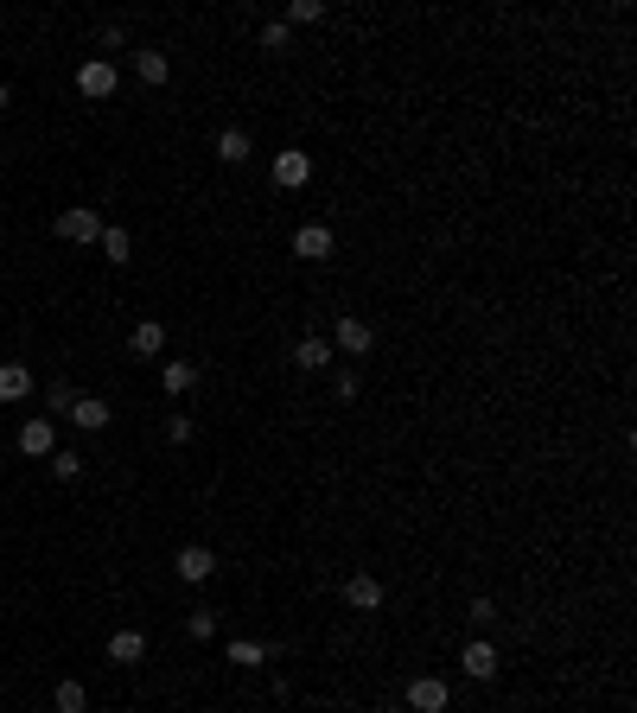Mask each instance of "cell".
<instances>
[{
	"instance_id": "484cf974",
	"label": "cell",
	"mask_w": 637,
	"mask_h": 713,
	"mask_svg": "<svg viewBox=\"0 0 637 713\" xmlns=\"http://www.w3.org/2000/svg\"><path fill=\"white\" fill-rule=\"evenodd\" d=\"M287 45H294V32H287L281 20H274V26H262V51H287Z\"/></svg>"
},
{
	"instance_id": "4dcf8cb0",
	"label": "cell",
	"mask_w": 637,
	"mask_h": 713,
	"mask_svg": "<svg viewBox=\"0 0 637 713\" xmlns=\"http://www.w3.org/2000/svg\"><path fill=\"white\" fill-rule=\"evenodd\" d=\"M0 109H13V90H7V83H0Z\"/></svg>"
},
{
	"instance_id": "1f68e13d",
	"label": "cell",
	"mask_w": 637,
	"mask_h": 713,
	"mask_svg": "<svg viewBox=\"0 0 637 713\" xmlns=\"http://www.w3.org/2000/svg\"><path fill=\"white\" fill-rule=\"evenodd\" d=\"M90 713H96V707H90Z\"/></svg>"
},
{
	"instance_id": "7a4b0ae2",
	"label": "cell",
	"mask_w": 637,
	"mask_h": 713,
	"mask_svg": "<svg viewBox=\"0 0 637 713\" xmlns=\"http://www.w3.org/2000/svg\"><path fill=\"white\" fill-rule=\"evenodd\" d=\"M58 236L64 242H96L102 236V211H96V204H64V211H58Z\"/></svg>"
},
{
	"instance_id": "277c9868",
	"label": "cell",
	"mask_w": 637,
	"mask_h": 713,
	"mask_svg": "<svg viewBox=\"0 0 637 713\" xmlns=\"http://www.w3.org/2000/svg\"><path fill=\"white\" fill-rule=\"evenodd\" d=\"M115 83H122V77H115V64H109V58H83V64H77V90L90 96V102L115 96Z\"/></svg>"
},
{
	"instance_id": "8fae6325",
	"label": "cell",
	"mask_w": 637,
	"mask_h": 713,
	"mask_svg": "<svg viewBox=\"0 0 637 713\" xmlns=\"http://www.w3.org/2000/svg\"><path fill=\"white\" fill-rule=\"evenodd\" d=\"M64 421H77V427H90V433H102V427L115 421V408L102 402V395H77V402H71V414H64Z\"/></svg>"
},
{
	"instance_id": "7402d4cb",
	"label": "cell",
	"mask_w": 637,
	"mask_h": 713,
	"mask_svg": "<svg viewBox=\"0 0 637 713\" xmlns=\"http://www.w3.org/2000/svg\"><path fill=\"white\" fill-rule=\"evenodd\" d=\"M313 20H325V7H319V0H294V7H287V32H294V26H313Z\"/></svg>"
},
{
	"instance_id": "cb8c5ba5",
	"label": "cell",
	"mask_w": 637,
	"mask_h": 713,
	"mask_svg": "<svg viewBox=\"0 0 637 713\" xmlns=\"http://www.w3.org/2000/svg\"><path fill=\"white\" fill-rule=\"evenodd\" d=\"M466 618L478 624V631H485V624H497V599H485V593H478V599L466 605Z\"/></svg>"
},
{
	"instance_id": "6da1fadb",
	"label": "cell",
	"mask_w": 637,
	"mask_h": 713,
	"mask_svg": "<svg viewBox=\"0 0 637 713\" xmlns=\"http://www.w3.org/2000/svg\"><path fill=\"white\" fill-rule=\"evenodd\" d=\"M268 179L281 185V191H306L313 185V153H300V147H287V153H274V166H268Z\"/></svg>"
},
{
	"instance_id": "44dd1931",
	"label": "cell",
	"mask_w": 637,
	"mask_h": 713,
	"mask_svg": "<svg viewBox=\"0 0 637 713\" xmlns=\"http://www.w3.org/2000/svg\"><path fill=\"white\" fill-rule=\"evenodd\" d=\"M51 707L58 713H90V694H83V682H58L51 688Z\"/></svg>"
},
{
	"instance_id": "7c38bea8",
	"label": "cell",
	"mask_w": 637,
	"mask_h": 713,
	"mask_svg": "<svg viewBox=\"0 0 637 713\" xmlns=\"http://www.w3.org/2000/svg\"><path fill=\"white\" fill-rule=\"evenodd\" d=\"M96 249H102V262H115L122 268L128 255H134V236L122 230V223H102V236H96Z\"/></svg>"
},
{
	"instance_id": "f1b7e54d",
	"label": "cell",
	"mask_w": 637,
	"mask_h": 713,
	"mask_svg": "<svg viewBox=\"0 0 637 713\" xmlns=\"http://www.w3.org/2000/svg\"><path fill=\"white\" fill-rule=\"evenodd\" d=\"M332 389H338V402H357V389H364V382H357L351 370H338V376H332Z\"/></svg>"
},
{
	"instance_id": "ba28073f",
	"label": "cell",
	"mask_w": 637,
	"mask_h": 713,
	"mask_svg": "<svg viewBox=\"0 0 637 713\" xmlns=\"http://www.w3.org/2000/svg\"><path fill=\"white\" fill-rule=\"evenodd\" d=\"M370 344H376V332H370L364 319H351V312H344V319H338V332H332V351H344V357H364Z\"/></svg>"
},
{
	"instance_id": "4fadbf2b",
	"label": "cell",
	"mask_w": 637,
	"mask_h": 713,
	"mask_svg": "<svg viewBox=\"0 0 637 713\" xmlns=\"http://www.w3.org/2000/svg\"><path fill=\"white\" fill-rule=\"evenodd\" d=\"M160 389H166V395H192V389H198V363L172 357L166 370H160Z\"/></svg>"
},
{
	"instance_id": "d6986e66",
	"label": "cell",
	"mask_w": 637,
	"mask_h": 713,
	"mask_svg": "<svg viewBox=\"0 0 637 713\" xmlns=\"http://www.w3.org/2000/svg\"><path fill=\"white\" fill-rule=\"evenodd\" d=\"M223 656H230L236 669H262V663H268V643H255V637H236Z\"/></svg>"
},
{
	"instance_id": "3957f363",
	"label": "cell",
	"mask_w": 637,
	"mask_h": 713,
	"mask_svg": "<svg viewBox=\"0 0 637 713\" xmlns=\"http://www.w3.org/2000/svg\"><path fill=\"white\" fill-rule=\"evenodd\" d=\"M172 573H179L185 586H204V580L217 573V554H211V548H198V542H185L179 554H172Z\"/></svg>"
},
{
	"instance_id": "9c48e42d",
	"label": "cell",
	"mask_w": 637,
	"mask_h": 713,
	"mask_svg": "<svg viewBox=\"0 0 637 713\" xmlns=\"http://www.w3.org/2000/svg\"><path fill=\"white\" fill-rule=\"evenodd\" d=\"M344 605H351V612H376V605H383V580H376V573H351V580H344Z\"/></svg>"
},
{
	"instance_id": "d4e9b609",
	"label": "cell",
	"mask_w": 637,
	"mask_h": 713,
	"mask_svg": "<svg viewBox=\"0 0 637 713\" xmlns=\"http://www.w3.org/2000/svg\"><path fill=\"white\" fill-rule=\"evenodd\" d=\"M51 472L71 484V478H83V459H77V452H51Z\"/></svg>"
},
{
	"instance_id": "f546056e",
	"label": "cell",
	"mask_w": 637,
	"mask_h": 713,
	"mask_svg": "<svg viewBox=\"0 0 637 713\" xmlns=\"http://www.w3.org/2000/svg\"><path fill=\"white\" fill-rule=\"evenodd\" d=\"M192 637H198V643L217 637V612H192Z\"/></svg>"
},
{
	"instance_id": "8992f818",
	"label": "cell",
	"mask_w": 637,
	"mask_h": 713,
	"mask_svg": "<svg viewBox=\"0 0 637 713\" xmlns=\"http://www.w3.org/2000/svg\"><path fill=\"white\" fill-rule=\"evenodd\" d=\"M332 249H338V236L325 230V223H300V230H294V255H300V262H325Z\"/></svg>"
},
{
	"instance_id": "52a82bcc",
	"label": "cell",
	"mask_w": 637,
	"mask_h": 713,
	"mask_svg": "<svg viewBox=\"0 0 637 713\" xmlns=\"http://www.w3.org/2000/svg\"><path fill=\"white\" fill-rule=\"evenodd\" d=\"M459 669H466L472 682H497V643L491 637H472L466 656H459Z\"/></svg>"
},
{
	"instance_id": "83f0119b",
	"label": "cell",
	"mask_w": 637,
	"mask_h": 713,
	"mask_svg": "<svg viewBox=\"0 0 637 713\" xmlns=\"http://www.w3.org/2000/svg\"><path fill=\"white\" fill-rule=\"evenodd\" d=\"M166 440H172V446L192 440V414H172V421H166Z\"/></svg>"
},
{
	"instance_id": "e0dca14e",
	"label": "cell",
	"mask_w": 637,
	"mask_h": 713,
	"mask_svg": "<svg viewBox=\"0 0 637 713\" xmlns=\"http://www.w3.org/2000/svg\"><path fill=\"white\" fill-rule=\"evenodd\" d=\"M249 153H255V147H249L243 128H223V134H217V160H223V166H243Z\"/></svg>"
},
{
	"instance_id": "4316f807",
	"label": "cell",
	"mask_w": 637,
	"mask_h": 713,
	"mask_svg": "<svg viewBox=\"0 0 637 713\" xmlns=\"http://www.w3.org/2000/svg\"><path fill=\"white\" fill-rule=\"evenodd\" d=\"M96 39H102V51H122V45H128V26H122V20H109V26L96 32Z\"/></svg>"
},
{
	"instance_id": "5bb4252c",
	"label": "cell",
	"mask_w": 637,
	"mask_h": 713,
	"mask_svg": "<svg viewBox=\"0 0 637 713\" xmlns=\"http://www.w3.org/2000/svg\"><path fill=\"white\" fill-rule=\"evenodd\" d=\"M128 351H134V357H160V351H166V325L141 319V325L128 332Z\"/></svg>"
},
{
	"instance_id": "9a60e30c",
	"label": "cell",
	"mask_w": 637,
	"mask_h": 713,
	"mask_svg": "<svg viewBox=\"0 0 637 713\" xmlns=\"http://www.w3.org/2000/svg\"><path fill=\"white\" fill-rule=\"evenodd\" d=\"M141 656H147V637H141V631H115V637H109V663L134 669V663H141Z\"/></svg>"
},
{
	"instance_id": "603a6c76",
	"label": "cell",
	"mask_w": 637,
	"mask_h": 713,
	"mask_svg": "<svg viewBox=\"0 0 637 713\" xmlns=\"http://www.w3.org/2000/svg\"><path fill=\"white\" fill-rule=\"evenodd\" d=\"M71 402H77V389H71V382H45V408L71 414Z\"/></svg>"
},
{
	"instance_id": "ac0fdd59",
	"label": "cell",
	"mask_w": 637,
	"mask_h": 713,
	"mask_svg": "<svg viewBox=\"0 0 637 713\" xmlns=\"http://www.w3.org/2000/svg\"><path fill=\"white\" fill-rule=\"evenodd\" d=\"M294 363H300V370H332V344H325V338H300Z\"/></svg>"
},
{
	"instance_id": "30bf717a",
	"label": "cell",
	"mask_w": 637,
	"mask_h": 713,
	"mask_svg": "<svg viewBox=\"0 0 637 713\" xmlns=\"http://www.w3.org/2000/svg\"><path fill=\"white\" fill-rule=\"evenodd\" d=\"M408 707L415 713H446V682L440 675H415V682H408Z\"/></svg>"
},
{
	"instance_id": "2e32d148",
	"label": "cell",
	"mask_w": 637,
	"mask_h": 713,
	"mask_svg": "<svg viewBox=\"0 0 637 713\" xmlns=\"http://www.w3.org/2000/svg\"><path fill=\"white\" fill-rule=\"evenodd\" d=\"M32 395V370L26 363H0V402H26Z\"/></svg>"
},
{
	"instance_id": "ffe728a7",
	"label": "cell",
	"mask_w": 637,
	"mask_h": 713,
	"mask_svg": "<svg viewBox=\"0 0 637 713\" xmlns=\"http://www.w3.org/2000/svg\"><path fill=\"white\" fill-rule=\"evenodd\" d=\"M134 71H141V83L160 90V83L172 77V64H166V51H134Z\"/></svg>"
},
{
	"instance_id": "5b68a950",
	"label": "cell",
	"mask_w": 637,
	"mask_h": 713,
	"mask_svg": "<svg viewBox=\"0 0 637 713\" xmlns=\"http://www.w3.org/2000/svg\"><path fill=\"white\" fill-rule=\"evenodd\" d=\"M20 452H26V459H51V452H58V427H51V414H32V421L20 427Z\"/></svg>"
}]
</instances>
